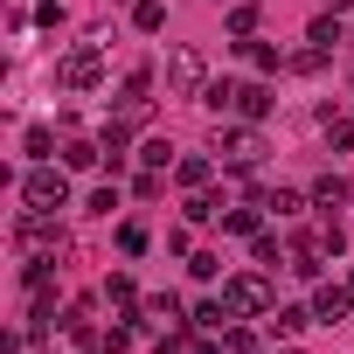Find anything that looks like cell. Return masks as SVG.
I'll return each mask as SVG.
<instances>
[{
    "mask_svg": "<svg viewBox=\"0 0 354 354\" xmlns=\"http://www.w3.org/2000/svg\"><path fill=\"white\" fill-rule=\"evenodd\" d=\"M132 319H139V313H125V326L104 333V354H125V347H132Z\"/></svg>",
    "mask_w": 354,
    "mask_h": 354,
    "instance_id": "cell-24",
    "label": "cell"
},
{
    "mask_svg": "<svg viewBox=\"0 0 354 354\" xmlns=\"http://www.w3.org/2000/svg\"><path fill=\"white\" fill-rule=\"evenodd\" d=\"M230 35L250 42V35H257V8H230Z\"/></svg>",
    "mask_w": 354,
    "mask_h": 354,
    "instance_id": "cell-21",
    "label": "cell"
},
{
    "mask_svg": "<svg viewBox=\"0 0 354 354\" xmlns=\"http://www.w3.org/2000/svg\"><path fill=\"white\" fill-rule=\"evenodd\" d=\"M216 216H223V202H209V195H195V202H188V223H216Z\"/></svg>",
    "mask_w": 354,
    "mask_h": 354,
    "instance_id": "cell-26",
    "label": "cell"
},
{
    "mask_svg": "<svg viewBox=\"0 0 354 354\" xmlns=\"http://www.w3.org/2000/svg\"><path fill=\"white\" fill-rule=\"evenodd\" d=\"M223 230L230 236H257V209H223Z\"/></svg>",
    "mask_w": 354,
    "mask_h": 354,
    "instance_id": "cell-17",
    "label": "cell"
},
{
    "mask_svg": "<svg viewBox=\"0 0 354 354\" xmlns=\"http://www.w3.org/2000/svg\"><path fill=\"white\" fill-rule=\"evenodd\" d=\"M271 104H278V97H271V84H236V118H250V125H257V118H271Z\"/></svg>",
    "mask_w": 354,
    "mask_h": 354,
    "instance_id": "cell-9",
    "label": "cell"
},
{
    "mask_svg": "<svg viewBox=\"0 0 354 354\" xmlns=\"http://www.w3.org/2000/svg\"><path fill=\"white\" fill-rule=\"evenodd\" d=\"M306 319H313L306 306H271V313H264V333H271V340H299Z\"/></svg>",
    "mask_w": 354,
    "mask_h": 354,
    "instance_id": "cell-10",
    "label": "cell"
},
{
    "mask_svg": "<svg viewBox=\"0 0 354 354\" xmlns=\"http://www.w3.org/2000/svg\"><path fill=\"white\" fill-rule=\"evenodd\" d=\"M118 209V188H91V216H111Z\"/></svg>",
    "mask_w": 354,
    "mask_h": 354,
    "instance_id": "cell-32",
    "label": "cell"
},
{
    "mask_svg": "<svg viewBox=\"0 0 354 354\" xmlns=\"http://www.w3.org/2000/svg\"><path fill=\"white\" fill-rule=\"evenodd\" d=\"M216 153H223L230 167H257V153H264V132H257V125H230V132H216Z\"/></svg>",
    "mask_w": 354,
    "mask_h": 354,
    "instance_id": "cell-6",
    "label": "cell"
},
{
    "mask_svg": "<svg viewBox=\"0 0 354 354\" xmlns=\"http://www.w3.org/2000/svg\"><path fill=\"white\" fill-rule=\"evenodd\" d=\"M347 306H354V292H347V285H319V292H313V319H319V326H340V319H347Z\"/></svg>",
    "mask_w": 354,
    "mask_h": 354,
    "instance_id": "cell-8",
    "label": "cell"
},
{
    "mask_svg": "<svg viewBox=\"0 0 354 354\" xmlns=\"http://www.w3.org/2000/svg\"><path fill=\"white\" fill-rule=\"evenodd\" d=\"M56 77H63V91H97V84H104V56L84 42V49H70V56H63V70H56Z\"/></svg>",
    "mask_w": 354,
    "mask_h": 354,
    "instance_id": "cell-5",
    "label": "cell"
},
{
    "mask_svg": "<svg viewBox=\"0 0 354 354\" xmlns=\"http://www.w3.org/2000/svg\"><path fill=\"white\" fill-rule=\"evenodd\" d=\"M313 195H299V188H278V195H264V209H278V216H299Z\"/></svg>",
    "mask_w": 354,
    "mask_h": 354,
    "instance_id": "cell-16",
    "label": "cell"
},
{
    "mask_svg": "<svg viewBox=\"0 0 354 354\" xmlns=\"http://www.w3.org/2000/svg\"><path fill=\"white\" fill-rule=\"evenodd\" d=\"M132 28L139 35H160L167 28V8H160V0H132Z\"/></svg>",
    "mask_w": 354,
    "mask_h": 354,
    "instance_id": "cell-12",
    "label": "cell"
},
{
    "mask_svg": "<svg viewBox=\"0 0 354 354\" xmlns=\"http://www.w3.org/2000/svg\"><path fill=\"white\" fill-rule=\"evenodd\" d=\"M230 319H236V313H230L223 299H202V306H195V326H209V333H230Z\"/></svg>",
    "mask_w": 354,
    "mask_h": 354,
    "instance_id": "cell-13",
    "label": "cell"
},
{
    "mask_svg": "<svg viewBox=\"0 0 354 354\" xmlns=\"http://www.w3.org/2000/svg\"><path fill=\"white\" fill-rule=\"evenodd\" d=\"M347 195H354V188H347V174H319V181H313V202H319V209H340Z\"/></svg>",
    "mask_w": 354,
    "mask_h": 354,
    "instance_id": "cell-11",
    "label": "cell"
},
{
    "mask_svg": "<svg viewBox=\"0 0 354 354\" xmlns=\"http://www.w3.org/2000/svg\"><path fill=\"white\" fill-rule=\"evenodd\" d=\"M223 306H230L236 319H264L278 299H271V278H264V271H236V278H223Z\"/></svg>",
    "mask_w": 354,
    "mask_h": 354,
    "instance_id": "cell-1",
    "label": "cell"
},
{
    "mask_svg": "<svg viewBox=\"0 0 354 354\" xmlns=\"http://www.w3.org/2000/svg\"><path fill=\"white\" fill-rule=\"evenodd\" d=\"M153 354H188V333H181V326H167V333H160V347H153Z\"/></svg>",
    "mask_w": 354,
    "mask_h": 354,
    "instance_id": "cell-29",
    "label": "cell"
},
{
    "mask_svg": "<svg viewBox=\"0 0 354 354\" xmlns=\"http://www.w3.org/2000/svg\"><path fill=\"white\" fill-rule=\"evenodd\" d=\"M347 8H354V0H326V15H347Z\"/></svg>",
    "mask_w": 354,
    "mask_h": 354,
    "instance_id": "cell-33",
    "label": "cell"
},
{
    "mask_svg": "<svg viewBox=\"0 0 354 354\" xmlns=\"http://www.w3.org/2000/svg\"><path fill=\"white\" fill-rule=\"evenodd\" d=\"M139 160H146V167L160 174V167H167V139H146V146H139Z\"/></svg>",
    "mask_w": 354,
    "mask_h": 354,
    "instance_id": "cell-31",
    "label": "cell"
},
{
    "mask_svg": "<svg viewBox=\"0 0 354 354\" xmlns=\"http://www.w3.org/2000/svg\"><path fill=\"white\" fill-rule=\"evenodd\" d=\"M146 243H153L146 223H118V250H125V257H146Z\"/></svg>",
    "mask_w": 354,
    "mask_h": 354,
    "instance_id": "cell-14",
    "label": "cell"
},
{
    "mask_svg": "<svg viewBox=\"0 0 354 354\" xmlns=\"http://www.w3.org/2000/svg\"><path fill=\"white\" fill-rule=\"evenodd\" d=\"M63 160H70V167H97V160H104V146H91V139H70V146H63Z\"/></svg>",
    "mask_w": 354,
    "mask_h": 354,
    "instance_id": "cell-15",
    "label": "cell"
},
{
    "mask_svg": "<svg viewBox=\"0 0 354 354\" xmlns=\"http://www.w3.org/2000/svg\"><path fill=\"white\" fill-rule=\"evenodd\" d=\"M202 91H209V56L195 42H181L167 56V97H202Z\"/></svg>",
    "mask_w": 354,
    "mask_h": 354,
    "instance_id": "cell-2",
    "label": "cell"
},
{
    "mask_svg": "<svg viewBox=\"0 0 354 354\" xmlns=\"http://www.w3.org/2000/svg\"><path fill=\"white\" fill-rule=\"evenodd\" d=\"M56 153V132L49 125H28V160H49Z\"/></svg>",
    "mask_w": 354,
    "mask_h": 354,
    "instance_id": "cell-19",
    "label": "cell"
},
{
    "mask_svg": "<svg viewBox=\"0 0 354 354\" xmlns=\"http://www.w3.org/2000/svg\"><path fill=\"white\" fill-rule=\"evenodd\" d=\"M209 174H216L209 160H181V167H174V181H181V188H202V181H209Z\"/></svg>",
    "mask_w": 354,
    "mask_h": 354,
    "instance_id": "cell-18",
    "label": "cell"
},
{
    "mask_svg": "<svg viewBox=\"0 0 354 354\" xmlns=\"http://www.w3.org/2000/svg\"><path fill=\"white\" fill-rule=\"evenodd\" d=\"M146 313H153V319H181V299H174V292H153Z\"/></svg>",
    "mask_w": 354,
    "mask_h": 354,
    "instance_id": "cell-20",
    "label": "cell"
},
{
    "mask_svg": "<svg viewBox=\"0 0 354 354\" xmlns=\"http://www.w3.org/2000/svg\"><path fill=\"white\" fill-rule=\"evenodd\" d=\"M250 250H257V264H278V236H271V230H257V236H250Z\"/></svg>",
    "mask_w": 354,
    "mask_h": 354,
    "instance_id": "cell-27",
    "label": "cell"
},
{
    "mask_svg": "<svg viewBox=\"0 0 354 354\" xmlns=\"http://www.w3.org/2000/svg\"><path fill=\"white\" fill-rule=\"evenodd\" d=\"M21 202H28L35 216H56V209L70 202V181H63V174H56V167H35V174H28V181H21Z\"/></svg>",
    "mask_w": 354,
    "mask_h": 354,
    "instance_id": "cell-3",
    "label": "cell"
},
{
    "mask_svg": "<svg viewBox=\"0 0 354 354\" xmlns=\"http://www.w3.org/2000/svg\"><path fill=\"white\" fill-rule=\"evenodd\" d=\"M278 354H299V347H278Z\"/></svg>",
    "mask_w": 354,
    "mask_h": 354,
    "instance_id": "cell-34",
    "label": "cell"
},
{
    "mask_svg": "<svg viewBox=\"0 0 354 354\" xmlns=\"http://www.w3.org/2000/svg\"><path fill=\"white\" fill-rule=\"evenodd\" d=\"M250 63H257V70L271 77V70H278V49H271V42H250Z\"/></svg>",
    "mask_w": 354,
    "mask_h": 354,
    "instance_id": "cell-30",
    "label": "cell"
},
{
    "mask_svg": "<svg viewBox=\"0 0 354 354\" xmlns=\"http://www.w3.org/2000/svg\"><path fill=\"white\" fill-rule=\"evenodd\" d=\"M326 250H333L326 230H306V236L292 243V271H299V278H319V257H326Z\"/></svg>",
    "mask_w": 354,
    "mask_h": 354,
    "instance_id": "cell-7",
    "label": "cell"
},
{
    "mask_svg": "<svg viewBox=\"0 0 354 354\" xmlns=\"http://www.w3.org/2000/svg\"><path fill=\"white\" fill-rule=\"evenodd\" d=\"M223 347H230V354H264V347H257V333H243V326H230V340H223Z\"/></svg>",
    "mask_w": 354,
    "mask_h": 354,
    "instance_id": "cell-28",
    "label": "cell"
},
{
    "mask_svg": "<svg viewBox=\"0 0 354 354\" xmlns=\"http://www.w3.org/2000/svg\"><path fill=\"white\" fill-rule=\"evenodd\" d=\"M15 243H21V257H56V250H63V230H56L49 216L28 209V216L15 223Z\"/></svg>",
    "mask_w": 354,
    "mask_h": 354,
    "instance_id": "cell-4",
    "label": "cell"
},
{
    "mask_svg": "<svg viewBox=\"0 0 354 354\" xmlns=\"http://www.w3.org/2000/svg\"><path fill=\"white\" fill-rule=\"evenodd\" d=\"M104 299H118V306H132L139 292H132V278H125V271H111V278H104Z\"/></svg>",
    "mask_w": 354,
    "mask_h": 354,
    "instance_id": "cell-23",
    "label": "cell"
},
{
    "mask_svg": "<svg viewBox=\"0 0 354 354\" xmlns=\"http://www.w3.org/2000/svg\"><path fill=\"white\" fill-rule=\"evenodd\" d=\"M306 42H319V49H333V42H340V21H333V15H319V21H313V35H306Z\"/></svg>",
    "mask_w": 354,
    "mask_h": 354,
    "instance_id": "cell-22",
    "label": "cell"
},
{
    "mask_svg": "<svg viewBox=\"0 0 354 354\" xmlns=\"http://www.w3.org/2000/svg\"><path fill=\"white\" fill-rule=\"evenodd\" d=\"M326 139H333V153H347L354 146V118H326Z\"/></svg>",
    "mask_w": 354,
    "mask_h": 354,
    "instance_id": "cell-25",
    "label": "cell"
}]
</instances>
